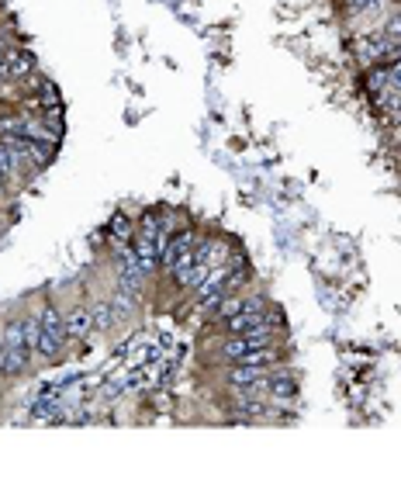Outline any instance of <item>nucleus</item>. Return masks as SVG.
I'll return each mask as SVG.
<instances>
[{"label":"nucleus","mask_w":401,"mask_h":488,"mask_svg":"<svg viewBox=\"0 0 401 488\" xmlns=\"http://www.w3.org/2000/svg\"><path fill=\"white\" fill-rule=\"evenodd\" d=\"M388 56H391V63H401V45H395V49H391Z\"/></svg>","instance_id":"obj_22"},{"label":"nucleus","mask_w":401,"mask_h":488,"mask_svg":"<svg viewBox=\"0 0 401 488\" xmlns=\"http://www.w3.org/2000/svg\"><path fill=\"white\" fill-rule=\"evenodd\" d=\"M267 391H270L277 402H284V398H294V395H298V381H294L291 374H281V378H274V381H270V388H267Z\"/></svg>","instance_id":"obj_8"},{"label":"nucleus","mask_w":401,"mask_h":488,"mask_svg":"<svg viewBox=\"0 0 401 488\" xmlns=\"http://www.w3.org/2000/svg\"><path fill=\"white\" fill-rule=\"evenodd\" d=\"M0 195H3V184H0Z\"/></svg>","instance_id":"obj_23"},{"label":"nucleus","mask_w":401,"mask_h":488,"mask_svg":"<svg viewBox=\"0 0 401 488\" xmlns=\"http://www.w3.org/2000/svg\"><path fill=\"white\" fill-rule=\"evenodd\" d=\"M24 322V346L28 353H38V340H42V319L31 315V319H21Z\"/></svg>","instance_id":"obj_9"},{"label":"nucleus","mask_w":401,"mask_h":488,"mask_svg":"<svg viewBox=\"0 0 401 488\" xmlns=\"http://www.w3.org/2000/svg\"><path fill=\"white\" fill-rule=\"evenodd\" d=\"M38 319H42V329H45V333H56V336H63V340H66V319L59 315V308H56V305H42Z\"/></svg>","instance_id":"obj_5"},{"label":"nucleus","mask_w":401,"mask_h":488,"mask_svg":"<svg viewBox=\"0 0 401 488\" xmlns=\"http://www.w3.org/2000/svg\"><path fill=\"white\" fill-rule=\"evenodd\" d=\"M121 391H125V381H121V378H111V381H107V395H121Z\"/></svg>","instance_id":"obj_20"},{"label":"nucleus","mask_w":401,"mask_h":488,"mask_svg":"<svg viewBox=\"0 0 401 488\" xmlns=\"http://www.w3.org/2000/svg\"><path fill=\"white\" fill-rule=\"evenodd\" d=\"M377 0H346V10L349 14H356V10H367V7H374Z\"/></svg>","instance_id":"obj_19"},{"label":"nucleus","mask_w":401,"mask_h":488,"mask_svg":"<svg viewBox=\"0 0 401 488\" xmlns=\"http://www.w3.org/2000/svg\"><path fill=\"white\" fill-rule=\"evenodd\" d=\"M207 270H211V267H207V264H194V267H187V270H184V274H177V284H180V288H187V291H194V288H198L200 281H204V277H207Z\"/></svg>","instance_id":"obj_7"},{"label":"nucleus","mask_w":401,"mask_h":488,"mask_svg":"<svg viewBox=\"0 0 401 488\" xmlns=\"http://www.w3.org/2000/svg\"><path fill=\"white\" fill-rule=\"evenodd\" d=\"M260 378H267V367H253V364H235V367L228 371V381H232L235 388H246V385H253V381H260Z\"/></svg>","instance_id":"obj_4"},{"label":"nucleus","mask_w":401,"mask_h":488,"mask_svg":"<svg viewBox=\"0 0 401 488\" xmlns=\"http://www.w3.org/2000/svg\"><path fill=\"white\" fill-rule=\"evenodd\" d=\"M239 412H246V415H256V419H260V415H267V405H263V402H256V395H249V398L239 405Z\"/></svg>","instance_id":"obj_16"},{"label":"nucleus","mask_w":401,"mask_h":488,"mask_svg":"<svg viewBox=\"0 0 401 488\" xmlns=\"http://www.w3.org/2000/svg\"><path fill=\"white\" fill-rule=\"evenodd\" d=\"M370 87H374V91L388 87V66H384V70H374V73H370Z\"/></svg>","instance_id":"obj_18"},{"label":"nucleus","mask_w":401,"mask_h":488,"mask_svg":"<svg viewBox=\"0 0 401 488\" xmlns=\"http://www.w3.org/2000/svg\"><path fill=\"white\" fill-rule=\"evenodd\" d=\"M242 305H246V298H239V294H221V301L211 308V315L218 319V322H225V319H232V315H239L242 312Z\"/></svg>","instance_id":"obj_6"},{"label":"nucleus","mask_w":401,"mask_h":488,"mask_svg":"<svg viewBox=\"0 0 401 488\" xmlns=\"http://www.w3.org/2000/svg\"><path fill=\"white\" fill-rule=\"evenodd\" d=\"M3 343H7V346L28 350V346H24V322H7V326H3Z\"/></svg>","instance_id":"obj_12"},{"label":"nucleus","mask_w":401,"mask_h":488,"mask_svg":"<svg viewBox=\"0 0 401 488\" xmlns=\"http://www.w3.org/2000/svg\"><path fill=\"white\" fill-rule=\"evenodd\" d=\"M111 236H114V239H121V243H128L132 225H128V218H125V215H114V218H111Z\"/></svg>","instance_id":"obj_14"},{"label":"nucleus","mask_w":401,"mask_h":488,"mask_svg":"<svg viewBox=\"0 0 401 488\" xmlns=\"http://www.w3.org/2000/svg\"><path fill=\"white\" fill-rule=\"evenodd\" d=\"M132 257H135V264L149 274L156 264H159V243H156V236H146V232H139V239L132 243Z\"/></svg>","instance_id":"obj_1"},{"label":"nucleus","mask_w":401,"mask_h":488,"mask_svg":"<svg viewBox=\"0 0 401 488\" xmlns=\"http://www.w3.org/2000/svg\"><path fill=\"white\" fill-rule=\"evenodd\" d=\"M97 326H94V315H91V308H73L70 315H66V336L70 340H87L91 333H94Z\"/></svg>","instance_id":"obj_2"},{"label":"nucleus","mask_w":401,"mask_h":488,"mask_svg":"<svg viewBox=\"0 0 401 488\" xmlns=\"http://www.w3.org/2000/svg\"><path fill=\"white\" fill-rule=\"evenodd\" d=\"M91 315H94V326L104 329V326H111V319H114V305H107V301H94V305H91Z\"/></svg>","instance_id":"obj_13"},{"label":"nucleus","mask_w":401,"mask_h":488,"mask_svg":"<svg viewBox=\"0 0 401 488\" xmlns=\"http://www.w3.org/2000/svg\"><path fill=\"white\" fill-rule=\"evenodd\" d=\"M0 70H3V77H7V80H21V77H28V73L35 70V56H31L28 49L10 52V56H7V63H3Z\"/></svg>","instance_id":"obj_3"},{"label":"nucleus","mask_w":401,"mask_h":488,"mask_svg":"<svg viewBox=\"0 0 401 488\" xmlns=\"http://www.w3.org/2000/svg\"><path fill=\"white\" fill-rule=\"evenodd\" d=\"M135 298H139V294H132V291H125V288H118V294H114V315H118V319L132 315V312H135Z\"/></svg>","instance_id":"obj_11"},{"label":"nucleus","mask_w":401,"mask_h":488,"mask_svg":"<svg viewBox=\"0 0 401 488\" xmlns=\"http://www.w3.org/2000/svg\"><path fill=\"white\" fill-rule=\"evenodd\" d=\"M139 229L146 232V236H159V215H142V222H139Z\"/></svg>","instance_id":"obj_17"},{"label":"nucleus","mask_w":401,"mask_h":488,"mask_svg":"<svg viewBox=\"0 0 401 488\" xmlns=\"http://www.w3.org/2000/svg\"><path fill=\"white\" fill-rule=\"evenodd\" d=\"M381 35H384V42H388V52H391L395 45H401V17H398V21H391Z\"/></svg>","instance_id":"obj_15"},{"label":"nucleus","mask_w":401,"mask_h":488,"mask_svg":"<svg viewBox=\"0 0 401 488\" xmlns=\"http://www.w3.org/2000/svg\"><path fill=\"white\" fill-rule=\"evenodd\" d=\"M63 336H56V333H45L42 329V340H38V353L42 357H59V350H63Z\"/></svg>","instance_id":"obj_10"},{"label":"nucleus","mask_w":401,"mask_h":488,"mask_svg":"<svg viewBox=\"0 0 401 488\" xmlns=\"http://www.w3.org/2000/svg\"><path fill=\"white\" fill-rule=\"evenodd\" d=\"M7 56H10V49H7V42H3V38H0V66H3V63H7Z\"/></svg>","instance_id":"obj_21"}]
</instances>
